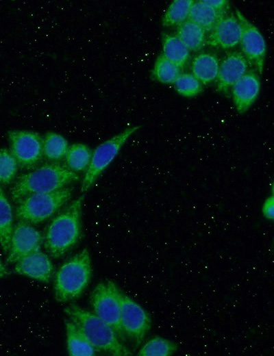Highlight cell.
<instances>
[{
    "label": "cell",
    "mask_w": 274,
    "mask_h": 356,
    "mask_svg": "<svg viewBox=\"0 0 274 356\" xmlns=\"http://www.w3.org/2000/svg\"><path fill=\"white\" fill-rule=\"evenodd\" d=\"M193 1L192 0L173 1L163 16L162 19L163 26H178L186 21Z\"/></svg>",
    "instance_id": "d4e9b609"
},
{
    "label": "cell",
    "mask_w": 274,
    "mask_h": 356,
    "mask_svg": "<svg viewBox=\"0 0 274 356\" xmlns=\"http://www.w3.org/2000/svg\"><path fill=\"white\" fill-rule=\"evenodd\" d=\"M249 65L241 52L228 53L219 64L216 78L217 90L229 95L234 84L248 71Z\"/></svg>",
    "instance_id": "7c38bea8"
},
{
    "label": "cell",
    "mask_w": 274,
    "mask_h": 356,
    "mask_svg": "<svg viewBox=\"0 0 274 356\" xmlns=\"http://www.w3.org/2000/svg\"><path fill=\"white\" fill-rule=\"evenodd\" d=\"M10 275V270L5 266V265L3 263L1 257H0V278L4 277Z\"/></svg>",
    "instance_id": "4dcf8cb0"
},
{
    "label": "cell",
    "mask_w": 274,
    "mask_h": 356,
    "mask_svg": "<svg viewBox=\"0 0 274 356\" xmlns=\"http://www.w3.org/2000/svg\"><path fill=\"white\" fill-rule=\"evenodd\" d=\"M227 14L215 10L201 0L193 1L188 19L199 25L206 33H210L217 23Z\"/></svg>",
    "instance_id": "d6986e66"
},
{
    "label": "cell",
    "mask_w": 274,
    "mask_h": 356,
    "mask_svg": "<svg viewBox=\"0 0 274 356\" xmlns=\"http://www.w3.org/2000/svg\"><path fill=\"white\" fill-rule=\"evenodd\" d=\"M79 175L66 165L50 163L21 175L10 190L16 203L34 194L55 191L79 180Z\"/></svg>",
    "instance_id": "3957f363"
},
{
    "label": "cell",
    "mask_w": 274,
    "mask_h": 356,
    "mask_svg": "<svg viewBox=\"0 0 274 356\" xmlns=\"http://www.w3.org/2000/svg\"><path fill=\"white\" fill-rule=\"evenodd\" d=\"M64 312L82 330L97 352L114 356L132 355L114 330L92 312L71 303L64 308Z\"/></svg>",
    "instance_id": "7a4b0ae2"
},
{
    "label": "cell",
    "mask_w": 274,
    "mask_h": 356,
    "mask_svg": "<svg viewBox=\"0 0 274 356\" xmlns=\"http://www.w3.org/2000/svg\"><path fill=\"white\" fill-rule=\"evenodd\" d=\"M274 197L273 193L268 196L263 203L262 212L263 216L268 220L273 221V216Z\"/></svg>",
    "instance_id": "f1b7e54d"
},
{
    "label": "cell",
    "mask_w": 274,
    "mask_h": 356,
    "mask_svg": "<svg viewBox=\"0 0 274 356\" xmlns=\"http://www.w3.org/2000/svg\"><path fill=\"white\" fill-rule=\"evenodd\" d=\"M203 3L210 6L215 10L227 14L229 9V1L226 0H202Z\"/></svg>",
    "instance_id": "f546056e"
},
{
    "label": "cell",
    "mask_w": 274,
    "mask_h": 356,
    "mask_svg": "<svg viewBox=\"0 0 274 356\" xmlns=\"http://www.w3.org/2000/svg\"><path fill=\"white\" fill-rule=\"evenodd\" d=\"M91 277V257L85 248L66 260L56 272L53 284L55 299L63 303L78 298L88 287Z\"/></svg>",
    "instance_id": "277c9868"
},
{
    "label": "cell",
    "mask_w": 274,
    "mask_h": 356,
    "mask_svg": "<svg viewBox=\"0 0 274 356\" xmlns=\"http://www.w3.org/2000/svg\"><path fill=\"white\" fill-rule=\"evenodd\" d=\"M84 199V195L82 194L73 200L47 226L43 237V244L51 257H62L79 240Z\"/></svg>",
    "instance_id": "6da1fadb"
},
{
    "label": "cell",
    "mask_w": 274,
    "mask_h": 356,
    "mask_svg": "<svg viewBox=\"0 0 274 356\" xmlns=\"http://www.w3.org/2000/svg\"><path fill=\"white\" fill-rule=\"evenodd\" d=\"M121 327L124 336L138 346L149 332L151 318L149 312L120 289Z\"/></svg>",
    "instance_id": "ba28073f"
},
{
    "label": "cell",
    "mask_w": 274,
    "mask_h": 356,
    "mask_svg": "<svg viewBox=\"0 0 274 356\" xmlns=\"http://www.w3.org/2000/svg\"><path fill=\"white\" fill-rule=\"evenodd\" d=\"M119 292L120 288L112 281H100L90 292L89 302L92 312L109 325L123 340Z\"/></svg>",
    "instance_id": "52a82bcc"
},
{
    "label": "cell",
    "mask_w": 274,
    "mask_h": 356,
    "mask_svg": "<svg viewBox=\"0 0 274 356\" xmlns=\"http://www.w3.org/2000/svg\"><path fill=\"white\" fill-rule=\"evenodd\" d=\"M140 125L129 127L98 145L92 153L90 162L82 181L81 192H86L117 156L127 140Z\"/></svg>",
    "instance_id": "8992f818"
},
{
    "label": "cell",
    "mask_w": 274,
    "mask_h": 356,
    "mask_svg": "<svg viewBox=\"0 0 274 356\" xmlns=\"http://www.w3.org/2000/svg\"><path fill=\"white\" fill-rule=\"evenodd\" d=\"M66 348L71 356H92L97 351L82 330L69 318L64 319Z\"/></svg>",
    "instance_id": "2e32d148"
},
{
    "label": "cell",
    "mask_w": 274,
    "mask_h": 356,
    "mask_svg": "<svg viewBox=\"0 0 274 356\" xmlns=\"http://www.w3.org/2000/svg\"><path fill=\"white\" fill-rule=\"evenodd\" d=\"M162 55L176 64L180 69L184 68L190 58V51L176 35L164 33L162 34Z\"/></svg>",
    "instance_id": "ffe728a7"
},
{
    "label": "cell",
    "mask_w": 274,
    "mask_h": 356,
    "mask_svg": "<svg viewBox=\"0 0 274 356\" xmlns=\"http://www.w3.org/2000/svg\"><path fill=\"white\" fill-rule=\"evenodd\" d=\"M18 164L11 152L7 149H0V183L8 184L14 178Z\"/></svg>",
    "instance_id": "83f0119b"
},
{
    "label": "cell",
    "mask_w": 274,
    "mask_h": 356,
    "mask_svg": "<svg viewBox=\"0 0 274 356\" xmlns=\"http://www.w3.org/2000/svg\"><path fill=\"white\" fill-rule=\"evenodd\" d=\"M240 36L241 27L236 16L228 12L210 32L206 43L212 47L229 49L239 44Z\"/></svg>",
    "instance_id": "5bb4252c"
},
{
    "label": "cell",
    "mask_w": 274,
    "mask_h": 356,
    "mask_svg": "<svg viewBox=\"0 0 274 356\" xmlns=\"http://www.w3.org/2000/svg\"><path fill=\"white\" fill-rule=\"evenodd\" d=\"M13 227L12 209L0 186V244L5 253L9 249Z\"/></svg>",
    "instance_id": "44dd1931"
},
{
    "label": "cell",
    "mask_w": 274,
    "mask_h": 356,
    "mask_svg": "<svg viewBox=\"0 0 274 356\" xmlns=\"http://www.w3.org/2000/svg\"><path fill=\"white\" fill-rule=\"evenodd\" d=\"M92 153L86 144H73L68 147L65 155L66 166L75 173L86 170L90 162Z\"/></svg>",
    "instance_id": "7402d4cb"
},
{
    "label": "cell",
    "mask_w": 274,
    "mask_h": 356,
    "mask_svg": "<svg viewBox=\"0 0 274 356\" xmlns=\"http://www.w3.org/2000/svg\"><path fill=\"white\" fill-rule=\"evenodd\" d=\"M73 188L65 187L55 191L29 195L17 203L16 216L29 224L40 223L57 212L71 198Z\"/></svg>",
    "instance_id": "5b68a950"
},
{
    "label": "cell",
    "mask_w": 274,
    "mask_h": 356,
    "mask_svg": "<svg viewBox=\"0 0 274 356\" xmlns=\"http://www.w3.org/2000/svg\"><path fill=\"white\" fill-rule=\"evenodd\" d=\"M180 73L181 69L176 64L160 54L154 63L152 75L157 81L170 84L174 83Z\"/></svg>",
    "instance_id": "484cf974"
},
{
    "label": "cell",
    "mask_w": 274,
    "mask_h": 356,
    "mask_svg": "<svg viewBox=\"0 0 274 356\" xmlns=\"http://www.w3.org/2000/svg\"><path fill=\"white\" fill-rule=\"evenodd\" d=\"M219 64V60L215 54L202 52L193 58L191 63V72L202 84H208L216 79Z\"/></svg>",
    "instance_id": "e0dca14e"
},
{
    "label": "cell",
    "mask_w": 274,
    "mask_h": 356,
    "mask_svg": "<svg viewBox=\"0 0 274 356\" xmlns=\"http://www.w3.org/2000/svg\"><path fill=\"white\" fill-rule=\"evenodd\" d=\"M236 16L241 27L240 44L242 53L249 65L252 66L258 75H262L264 70L266 53V44L259 29L251 23L245 16L236 10Z\"/></svg>",
    "instance_id": "9c48e42d"
},
{
    "label": "cell",
    "mask_w": 274,
    "mask_h": 356,
    "mask_svg": "<svg viewBox=\"0 0 274 356\" xmlns=\"http://www.w3.org/2000/svg\"><path fill=\"white\" fill-rule=\"evenodd\" d=\"M68 147L67 140L58 133L49 132L42 139L43 155L51 161H58L64 157Z\"/></svg>",
    "instance_id": "603a6c76"
},
{
    "label": "cell",
    "mask_w": 274,
    "mask_h": 356,
    "mask_svg": "<svg viewBox=\"0 0 274 356\" xmlns=\"http://www.w3.org/2000/svg\"><path fill=\"white\" fill-rule=\"evenodd\" d=\"M10 152L23 168H31L40 160L42 138L39 134L25 130H11L8 132Z\"/></svg>",
    "instance_id": "30bf717a"
},
{
    "label": "cell",
    "mask_w": 274,
    "mask_h": 356,
    "mask_svg": "<svg viewBox=\"0 0 274 356\" xmlns=\"http://www.w3.org/2000/svg\"><path fill=\"white\" fill-rule=\"evenodd\" d=\"M42 243L43 237L36 229L27 222L19 220L12 229L6 262L15 264L23 257L40 250Z\"/></svg>",
    "instance_id": "8fae6325"
},
{
    "label": "cell",
    "mask_w": 274,
    "mask_h": 356,
    "mask_svg": "<svg viewBox=\"0 0 274 356\" xmlns=\"http://www.w3.org/2000/svg\"><path fill=\"white\" fill-rule=\"evenodd\" d=\"M173 84L176 91L185 97H194L203 90V84L192 73H180Z\"/></svg>",
    "instance_id": "4316f807"
},
{
    "label": "cell",
    "mask_w": 274,
    "mask_h": 356,
    "mask_svg": "<svg viewBox=\"0 0 274 356\" xmlns=\"http://www.w3.org/2000/svg\"><path fill=\"white\" fill-rule=\"evenodd\" d=\"M206 34L202 27L187 19L177 26L175 35L189 51H199L206 43Z\"/></svg>",
    "instance_id": "ac0fdd59"
},
{
    "label": "cell",
    "mask_w": 274,
    "mask_h": 356,
    "mask_svg": "<svg viewBox=\"0 0 274 356\" xmlns=\"http://www.w3.org/2000/svg\"><path fill=\"white\" fill-rule=\"evenodd\" d=\"M232 94L236 111L245 114L255 103L260 91L259 75L248 71L232 88Z\"/></svg>",
    "instance_id": "9a60e30c"
},
{
    "label": "cell",
    "mask_w": 274,
    "mask_h": 356,
    "mask_svg": "<svg viewBox=\"0 0 274 356\" xmlns=\"http://www.w3.org/2000/svg\"><path fill=\"white\" fill-rule=\"evenodd\" d=\"M174 342L161 336H154L148 340L140 348V356H171L177 350Z\"/></svg>",
    "instance_id": "cb8c5ba5"
},
{
    "label": "cell",
    "mask_w": 274,
    "mask_h": 356,
    "mask_svg": "<svg viewBox=\"0 0 274 356\" xmlns=\"http://www.w3.org/2000/svg\"><path fill=\"white\" fill-rule=\"evenodd\" d=\"M14 270L20 275L48 283L54 268L49 255L38 250L16 262Z\"/></svg>",
    "instance_id": "4fadbf2b"
}]
</instances>
